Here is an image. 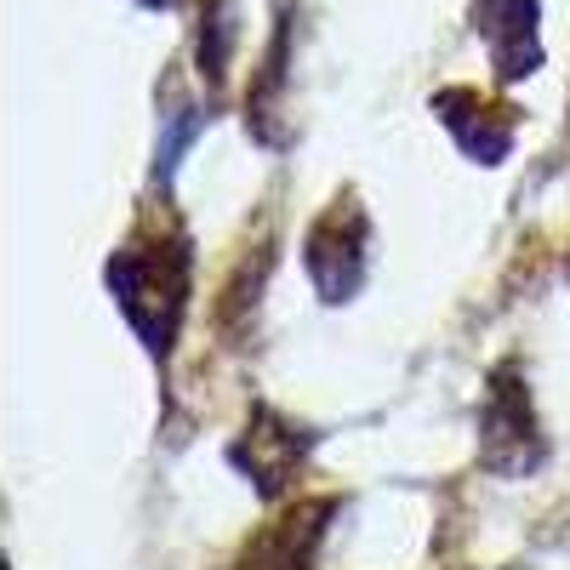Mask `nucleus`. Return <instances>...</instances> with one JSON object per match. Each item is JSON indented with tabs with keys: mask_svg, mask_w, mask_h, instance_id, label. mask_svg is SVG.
I'll return each mask as SVG.
<instances>
[{
	"mask_svg": "<svg viewBox=\"0 0 570 570\" xmlns=\"http://www.w3.org/2000/svg\"><path fill=\"white\" fill-rule=\"evenodd\" d=\"M183 279H188V252L171 246V252H142V246H126L115 263H109V285L120 308L131 314V325L149 337L155 354H166V337H171V314L183 308Z\"/></svg>",
	"mask_w": 570,
	"mask_h": 570,
	"instance_id": "1",
	"label": "nucleus"
},
{
	"mask_svg": "<svg viewBox=\"0 0 570 570\" xmlns=\"http://www.w3.org/2000/svg\"><path fill=\"white\" fill-rule=\"evenodd\" d=\"M480 434H485V468H497V473H525V468L542 462L537 422H531L525 389L513 383V371H497V389H491Z\"/></svg>",
	"mask_w": 570,
	"mask_h": 570,
	"instance_id": "2",
	"label": "nucleus"
},
{
	"mask_svg": "<svg viewBox=\"0 0 570 570\" xmlns=\"http://www.w3.org/2000/svg\"><path fill=\"white\" fill-rule=\"evenodd\" d=\"M473 29L485 35L497 80H525L542 63L537 0H473Z\"/></svg>",
	"mask_w": 570,
	"mask_h": 570,
	"instance_id": "3",
	"label": "nucleus"
},
{
	"mask_svg": "<svg viewBox=\"0 0 570 570\" xmlns=\"http://www.w3.org/2000/svg\"><path fill=\"white\" fill-rule=\"evenodd\" d=\"M343 217L348 212H331L314 234H308V274H314V285H320V297L325 303H343L354 285H360V246H365V217H354L348 223V234H343Z\"/></svg>",
	"mask_w": 570,
	"mask_h": 570,
	"instance_id": "4",
	"label": "nucleus"
},
{
	"mask_svg": "<svg viewBox=\"0 0 570 570\" xmlns=\"http://www.w3.org/2000/svg\"><path fill=\"white\" fill-rule=\"evenodd\" d=\"M331 513V502H314L292 519H279V525L268 537H257L240 559V570H308L314 564V548H320V519Z\"/></svg>",
	"mask_w": 570,
	"mask_h": 570,
	"instance_id": "5",
	"label": "nucleus"
},
{
	"mask_svg": "<svg viewBox=\"0 0 570 570\" xmlns=\"http://www.w3.org/2000/svg\"><path fill=\"white\" fill-rule=\"evenodd\" d=\"M142 7H171V0H142Z\"/></svg>",
	"mask_w": 570,
	"mask_h": 570,
	"instance_id": "6",
	"label": "nucleus"
}]
</instances>
